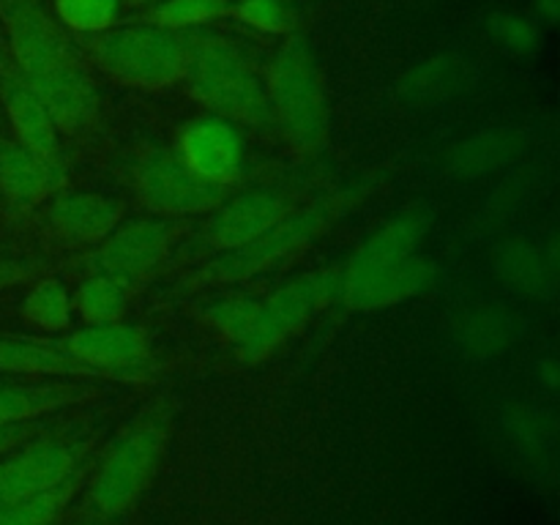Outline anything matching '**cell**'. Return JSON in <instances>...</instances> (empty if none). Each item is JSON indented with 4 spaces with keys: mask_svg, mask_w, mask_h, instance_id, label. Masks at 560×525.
Here are the masks:
<instances>
[{
    "mask_svg": "<svg viewBox=\"0 0 560 525\" xmlns=\"http://www.w3.org/2000/svg\"><path fill=\"white\" fill-rule=\"evenodd\" d=\"M503 430H506L509 441L530 457L541 459L552 443L550 421L536 410L525 408V405H509L503 410Z\"/></svg>",
    "mask_w": 560,
    "mask_h": 525,
    "instance_id": "obj_28",
    "label": "cell"
},
{
    "mask_svg": "<svg viewBox=\"0 0 560 525\" xmlns=\"http://www.w3.org/2000/svg\"><path fill=\"white\" fill-rule=\"evenodd\" d=\"M66 184L60 162H49L42 153L14 140H0V191L16 206H36L58 195Z\"/></svg>",
    "mask_w": 560,
    "mask_h": 525,
    "instance_id": "obj_17",
    "label": "cell"
},
{
    "mask_svg": "<svg viewBox=\"0 0 560 525\" xmlns=\"http://www.w3.org/2000/svg\"><path fill=\"white\" fill-rule=\"evenodd\" d=\"M16 74L27 82L63 135H80L96 120L98 91L80 52L38 0H0Z\"/></svg>",
    "mask_w": 560,
    "mask_h": 525,
    "instance_id": "obj_1",
    "label": "cell"
},
{
    "mask_svg": "<svg viewBox=\"0 0 560 525\" xmlns=\"http://www.w3.org/2000/svg\"><path fill=\"white\" fill-rule=\"evenodd\" d=\"M295 208L299 206L282 191H246V195L213 208V217L208 219L200 241L206 249L219 252V255L241 249V246L266 235L271 228H277Z\"/></svg>",
    "mask_w": 560,
    "mask_h": 525,
    "instance_id": "obj_13",
    "label": "cell"
},
{
    "mask_svg": "<svg viewBox=\"0 0 560 525\" xmlns=\"http://www.w3.org/2000/svg\"><path fill=\"white\" fill-rule=\"evenodd\" d=\"M0 372L33 377H98L91 366L49 348L36 337H0Z\"/></svg>",
    "mask_w": 560,
    "mask_h": 525,
    "instance_id": "obj_22",
    "label": "cell"
},
{
    "mask_svg": "<svg viewBox=\"0 0 560 525\" xmlns=\"http://www.w3.org/2000/svg\"><path fill=\"white\" fill-rule=\"evenodd\" d=\"M266 93L273 124L301 156H320L328 145L331 115H328L326 82L301 33H290L277 49L266 74Z\"/></svg>",
    "mask_w": 560,
    "mask_h": 525,
    "instance_id": "obj_5",
    "label": "cell"
},
{
    "mask_svg": "<svg viewBox=\"0 0 560 525\" xmlns=\"http://www.w3.org/2000/svg\"><path fill=\"white\" fill-rule=\"evenodd\" d=\"M47 219L55 233L71 244H98L120 224L124 206L96 191H74L55 197Z\"/></svg>",
    "mask_w": 560,
    "mask_h": 525,
    "instance_id": "obj_19",
    "label": "cell"
},
{
    "mask_svg": "<svg viewBox=\"0 0 560 525\" xmlns=\"http://www.w3.org/2000/svg\"><path fill=\"white\" fill-rule=\"evenodd\" d=\"M432 222V213L427 208H410V211L399 213L392 222L383 224L377 233H372L359 249L353 252L345 266H339V284H350L364 279L366 273L386 268L392 262L402 260V257L413 255L419 241L424 238L427 228ZM337 284V288H339Z\"/></svg>",
    "mask_w": 560,
    "mask_h": 525,
    "instance_id": "obj_15",
    "label": "cell"
},
{
    "mask_svg": "<svg viewBox=\"0 0 560 525\" xmlns=\"http://www.w3.org/2000/svg\"><path fill=\"white\" fill-rule=\"evenodd\" d=\"M135 293L137 288H131L129 282H120V279L107 277V273H91L77 288L71 304H74V310L80 312L88 326H104V323H120L126 304Z\"/></svg>",
    "mask_w": 560,
    "mask_h": 525,
    "instance_id": "obj_24",
    "label": "cell"
},
{
    "mask_svg": "<svg viewBox=\"0 0 560 525\" xmlns=\"http://www.w3.org/2000/svg\"><path fill=\"white\" fill-rule=\"evenodd\" d=\"M490 31L512 55H530L541 47V25L528 14L498 11L490 20Z\"/></svg>",
    "mask_w": 560,
    "mask_h": 525,
    "instance_id": "obj_31",
    "label": "cell"
},
{
    "mask_svg": "<svg viewBox=\"0 0 560 525\" xmlns=\"http://www.w3.org/2000/svg\"><path fill=\"white\" fill-rule=\"evenodd\" d=\"M339 266L304 273L293 282L273 290L268 299L257 301L252 331L238 345V355L246 364H260L277 353L293 334H299L312 317L337 299Z\"/></svg>",
    "mask_w": 560,
    "mask_h": 525,
    "instance_id": "obj_7",
    "label": "cell"
},
{
    "mask_svg": "<svg viewBox=\"0 0 560 525\" xmlns=\"http://www.w3.org/2000/svg\"><path fill=\"white\" fill-rule=\"evenodd\" d=\"M375 184L377 180L366 175V178L355 180V184L342 186L337 191H328L326 197H317L310 206L295 208L290 217H284L277 228H271L257 241L241 246V249L224 252L217 260H211L208 266L197 268L189 277L180 279L178 290L195 293V290L213 288V284H238L284 266L293 257L304 255L339 219L348 217L361 200H366V195L375 189Z\"/></svg>",
    "mask_w": 560,
    "mask_h": 525,
    "instance_id": "obj_2",
    "label": "cell"
},
{
    "mask_svg": "<svg viewBox=\"0 0 560 525\" xmlns=\"http://www.w3.org/2000/svg\"><path fill=\"white\" fill-rule=\"evenodd\" d=\"M173 153L208 184L230 189L244 173V140L230 120L200 115L175 135Z\"/></svg>",
    "mask_w": 560,
    "mask_h": 525,
    "instance_id": "obj_12",
    "label": "cell"
},
{
    "mask_svg": "<svg viewBox=\"0 0 560 525\" xmlns=\"http://www.w3.org/2000/svg\"><path fill=\"white\" fill-rule=\"evenodd\" d=\"M71 293L60 279H42L22 301V315L44 331H63L71 323Z\"/></svg>",
    "mask_w": 560,
    "mask_h": 525,
    "instance_id": "obj_26",
    "label": "cell"
},
{
    "mask_svg": "<svg viewBox=\"0 0 560 525\" xmlns=\"http://www.w3.org/2000/svg\"><path fill=\"white\" fill-rule=\"evenodd\" d=\"M233 14L252 31L271 33V36L295 33V14L284 0H238Z\"/></svg>",
    "mask_w": 560,
    "mask_h": 525,
    "instance_id": "obj_30",
    "label": "cell"
},
{
    "mask_svg": "<svg viewBox=\"0 0 560 525\" xmlns=\"http://www.w3.org/2000/svg\"><path fill=\"white\" fill-rule=\"evenodd\" d=\"M184 80L189 93L211 115L244 126H271L266 82L252 69L235 44L219 33L197 31L186 36Z\"/></svg>",
    "mask_w": 560,
    "mask_h": 525,
    "instance_id": "obj_4",
    "label": "cell"
},
{
    "mask_svg": "<svg viewBox=\"0 0 560 525\" xmlns=\"http://www.w3.org/2000/svg\"><path fill=\"white\" fill-rule=\"evenodd\" d=\"M257 301L249 299V295H233V299L217 301V304L208 306L206 317L217 326V331L222 334L228 342H233L238 348L252 331V323H255L257 315Z\"/></svg>",
    "mask_w": 560,
    "mask_h": 525,
    "instance_id": "obj_32",
    "label": "cell"
},
{
    "mask_svg": "<svg viewBox=\"0 0 560 525\" xmlns=\"http://www.w3.org/2000/svg\"><path fill=\"white\" fill-rule=\"evenodd\" d=\"M38 273H42V266L36 260H3L0 257V293L27 282V279H36Z\"/></svg>",
    "mask_w": 560,
    "mask_h": 525,
    "instance_id": "obj_34",
    "label": "cell"
},
{
    "mask_svg": "<svg viewBox=\"0 0 560 525\" xmlns=\"http://www.w3.org/2000/svg\"><path fill=\"white\" fill-rule=\"evenodd\" d=\"M454 85V66L427 63L419 66L405 82V93L413 98H432L438 93H446Z\"/></svg>",
    "mask_w": 560,
    "mask_h": 525,
    "instance_id": "obj_33",
    "label": "cell"
},
{
    "mask_svg": "<svg viewBox=\"0 0 560 525\" xmlns=\"http://www.w3.org/2000/svg\"><path fill=\"white\" fill-rule=\"evenodd\" d=\"M539 375L545 377L547 386L556 388V386H558V361H556V359L539 361Z\"/></svg>",
    "mask_w": 560,
    "mask_h": 525,
    "instance_id": "obj_37",
    "label": "cell"
},
{
    "mask_svg": "<svg viewBox=\"0 0 560 525\" xmlns=\"http://www.w3.org/2000/svg\"><path fill=\"white\" fill-rule=\"evenodd\" d=\"M495 268L503 282L517 293L539 299L550 293L558 282V249L550 244L547 249L528 244V241H506L495 252Z\"/></svg>",
    "mask_w": 560,
    "mask_h": 525,
    "instance_id": "obj_21",
    "label": "cell"
},
{
    "mask_svg": "<svg viewBox=\"0 0 560 525\" xmlns=\"http://www.w3.org/2000/svg\"><path fill=\"white\" fill-rule=\"evenodd\" d=\"M435 277V262H432L430 257L413 252V255L402 257V260L392 262V266L366 273L359 282L339 284L337 299L342 301L348 310H388V306H397L402 304V301H410L419 293H424V290H430Z\"/></svg>",
    "mask_w": 560,
    "mask_h": 525,
    "instance_id": "obj_14",
    "label": "cell"
},
{
    "mask_svg": "<svg viewBox=\"0 0 560 525\" xmlns=\"http://www.w3.org/2000/svg\"><path fill=\"white\" fill-rule=\"evenodd\" d=\"M131 5H148V3H159V0H126Z\"/></svg>",
    "mask_w": 560,
    "mask_h": 525,
    "instance_id": "obj_38",
    "label": "cell"
},
{
    "mask_svg": "<svg viewBox=\"0 0 560 525\" xmlns=\"http://www.w3.org/2000/svg\"><path fill=\"white\" fill-rule=\"evenodd\" d=\"M0 98L22 145L42 153L49 162L63 164V145L52 115L16 71L0 74Z\"/></svg>",
    "mask_w": 560,
    "mask_h": 525,
    "instance_id": "obj_18",
    "label": "cell"
},
{
    "mask_svg": "<svg viewBox=\"0 0 560 525\" xmlns=\"http://www.w3.org/2000/svg\"><path fill=\"white\" fill-rule=\"evenodd\" d=\"M93 441L85 438H49L0 459V509L20 503L80 474Z\"/></svg>",
    "mask_w": 560,
    "mask_h": 525,
    "instance_id": "obj_11",
    "label": "cell"
},
{
    "mask_svg": "<svg viewBox=\"0 0 560 525\" xmlns=\"http://www.w3.org/2000/svg\"><path fill=\"white\" fill-rule=\"evenodd\" d=\"M530 135L520 126H498L468 137L446 153V170L454 178H481L523 156Z\"/></svg>",
    "mask_w": 560,
    "mask_h": 525,
    "instance_id": "obj_20",
    "label": "cell"
},
{
    "mask_svg": "<svg viewBox=\"0 0 560 525\" xmlns=\"http://www.w3.org/2000/svg\"><path fill=\"white\" fill-rule=\"evenodd\" d=\"M42 342L91 366L102 381L140 383L148 381L156 370L145 334L137 326H124V323L88 326L69 337L42 339Z\"/></svg>",
    "mask_w": 560,
    "mask_h": 525,
    "instance_id": "obj_10",
    "label": "cell"
},
{
    "mask_svg": "<svg viewBox=\"0 0 560 525\" xmlns=\"http://www.w3.org/2000/svg\"><path fill=\"white\" fill-rule=\"evenodd\" d=\"M82 479H85V470L49 487V490L25 498V501L3 506L0 509V525H60L77 490L82 487Z\"/></svg>",
    "mask_w": 560,
    "mask_h": 525,
    "instance_id": "obj_25",
    "label": "cell"
},
{
    "mask_svg": "<svg viewBox=\"0 0 560 525\" xmlns=\"http://www.w3.org/2000/svg\"><path fill=\"white\" fill-rule=\"evenodd\" d=\"M230 11L228 0H159L153 5V25L184 33L217 22Z\"/></svg>",
    "mask_w": 560,
    "mask_h": 525,
    "instance_id": "obj_27",
    "label": "cell"
},
{
    "mask_svg": "<svg viewBox=\"0 0 560 525\" xmlns=\"http://www.w3.org/2000/svg\"><path fill=\"white\" fill-rule=\"evenodd\" d=\"M131 186L151 211L167 217L213 211L230 191L191 173L173 148H145L131 164Z\"/></svg>",
    "mask_w": 560,
    "mask_h": 525,
    "instance_id": "obj_8",
    "label": "cell"
},
{
    "mask_svg": "<svg viewBox=\"0 0 560 525\" xmlns=\"http://www.w3.org/2000/svg\"><path fill=\"white\" fill-rule=\"evenodd\" d=\"M514 334H517V323L503 306H468L454 320V337H457L459 348L474 359L501 355L514 342Z\"/></svg>",
    "mask_w": 560,
    "mask_h": 525,
    "instance_id": "obj_23",
    "label": "cell"
},
{
    "mask_svg": "<svg viewBox=\"0 0 560 525\" xmlns=\"http://www.w3.org/2000/svg\"><path fill=\"white\" fill-rule=\"evenodd\" d=\"M170 421L167 405L153 402L109 443L82 501V520L88 525H109L140 501L167 448Z\"/></svg>",
    "mask_w": 560,
    "mask_h": 525,
    "instance_id": "obj_3",
    "label": "cell"
},
{
    "mask_svg": "<svg viewBox=\"0 0 560 525\" xmlns=\"http://www.w3.org/2000/svg\"><path fill=\"white\" fill-rule=\"evenodd\" d=\"M180 230L184 228L173 219H137V222L118 224L82 260L85 271L107 273L120 282H129L131 288H140L159 271L164 257L178 241Z\"/></svg>",
    "mask_w": 560,
    "mask_h": 525,
    "instance_id": "obj_9",
    "label": "cell"
},
{
    "mask_svg": "<svg viewBox=\"0 0 560 525\" xmlns=\"http://www.w3.org/2000/svg\"><path fill=\"white\" fill-rule=\"evenodd\" d=\"M536 20H541L545 25H556L560 16V0H534Z\"/></svg>",
    "mask_w": 560,
    "mask_h": 525,
    "instance_id": "obj_36",
    "label": "cell"
},
{
    "mask_svg": "<svg viewBox=\"0 0 560 525\" xmlns=\"http://www.w3.org/2000/svg\"><path fill=\"white\" fill-rule=\"evenodd\" d=\"M93 60L113 80L140 91H164L184 80V33L159 25H131L104 31L88 42Z\"/></svg>",
    "mask_w": 560,
    "mask_h": 525,
    "instance_id": "obj_6",
    "label": "cell"
},
{
    "mask_svg": "<svg viewBox=\"0 0 560 525\" xmlns=\"http://www.w3.org/2000/svg\"><path fill=\"white\" fill-rule=\"evenodd\" d=\"M102 394L98 383H88L82 377H60L44 383H0V427L25 424L52 410L69 405L88 402Z\"/></svg>",
    "mask_w": 560,
    "mask_h": 525,
    "instance_id": "obj_16",
    "label": "cell"
},
{
    "mask_svg": "<svg viewBox=\"0 0 560 525\" xmlns=\"http://www.w3.org/2000/svg\"><path fill=\"white\" fill-rule=\"evenodd\" d=\"M55 14L77 33H104L120 11V0H52Z\"/></svg>",
    "mask_w": 560,
    "mask_h": 525,
    "instance_id": "obj_29",
    "label": "cell"
},
{
    "mask_svg": "<svg viewBox=\"0 0 560 525\" xmlns=\"http://www.w3.org/2000/svg\"><path fill=\"white\" fill-rule=\"evenodd\" d=\"M25 435H27L25 424L0 427V457H3V454H9L14 446H20L22 438H25Z\"/></svg>",
    "mask_w": 560,
    "mask_h": 525,
    "instance_id": "obj_35",
    "label": "cell"
}]
</instances>
